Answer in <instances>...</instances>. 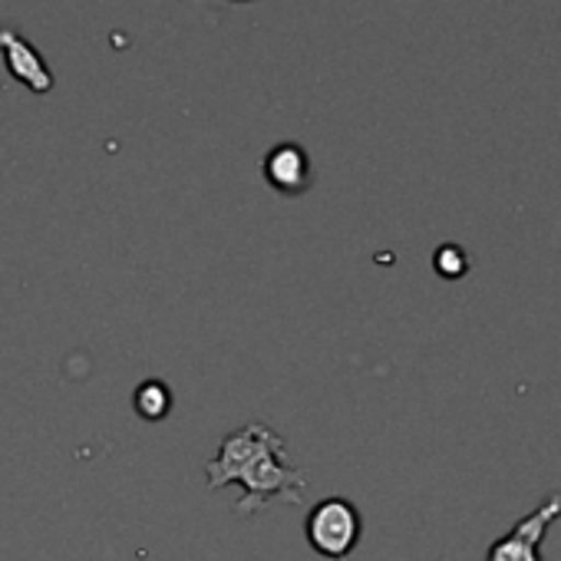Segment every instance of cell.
<instances>
[{
    "label": "cell",
    "instance_id": "obj_1",
    "mask_svg": "<svg viewBox=\"0 0 561 561\" xmlns=\"http://www.w3.org/2000/svg\"><path fill=\"white\" fill-rule=\"evenodd\" d=\"M208 489L244 485L238 515H251L271 499H301L308 489L305 469H295L285 456V439L261 423H248L238 433L225 436L215 459L205 466Z\"/></svg>",
    "mask_w": 561,
    "mask_h": 561
},
{
    "label": "cell",
    "instance_id": "obj_2",
    "mask_svg": "<svg viewBox=\"0 0 561 561\" xmlns=\"http://www.w3.org/2000/svg\"><path fill=\"white\" fill-rule=\"evenodd\" d=\"M305 531H308V541L318 554L341 561L357 548L360 531H364V518L351 499H324L321 505L311 508Z\"/></svg>",
    "mask_w": 561,
    "mask_h": 561
},
{
    "label": "cell",
    "instance_id": "obj_3",
    "mask_svg": "<svg viewBox=\"0 0 561 561\" xmlns=\"http://www.w3.org/2000/svg\"><path fill=\"white\" fill-rule=\"evenodd\" d=\"M558 518H561V492H551L538 502L531 515L515 522L505 538L489 545L485 561H541L538 545Z\"/></svg>",
    "mask_w": 561,
    "mask_h": 561
},
{
    "label": "cell",
    "instance_id": "obj_4",
    "mask_svg": "<svg viewBox=\"0 0 561 561\" xmlns=\"http://www.w3.org/2000/svg\"><path fill=\"white\" fill-rule=\"evenodd\" d=\"M264 179L280 192V195H301L311 185V162L301 146H277L264 156Z\"/></svg>",
    "mask_w": 561,
    "mask_h": 561
},
{
    "label": "cell",
    "instance_id": "obj_5",
    "mask_svg": "<svg viewBox=\"0 0 561 561\" xmlns=\"http://www.w3.org/2000/svg\"><path fill=\"white\" fill-rule=\"evenodd\" d=\"M0 50L8 54L11 73H14L21 83H27V87L37 90V93H47V90H50V73H47V67L41 64V57H37L21 37H14L11 31H4V34H0Z\"/></svg>",
    "mask_w": 561,
    "mask_h": 561
},
{
    "label": "cell",
    "instance_id": "obj_6",
    "mask_svg": "<svg viewBox=\"0 0 561 561\" xmlns=\"http://www.w3.org/2000/svg\"><path fill=\"white\" fill-rule=\"evenodd\" d=\"M133 407H136V413H139L142 420L156 423V420L169 416V410H172V393H169L165 383L149 380V383H142V387L133 393Z\"/></svg>",
    "mask_w": 561,
    "mask_h": 561
},
{
    "label": "cell",
    "instance_id": "obj_7",
    "mask_svg": "<svg viewBox=\"0 0 561 561\" xmlns=\"http://www.w3.org/2000/svg\"><path fill=\"white\" fill-rule=\"evenodd\" d=\"M433 264H436V271L443 274V277H462L466 271H469V254L459 248V244H443L439 251H436V257H433Z\"/></svg>",
    "mask_w": 561,
    "mask_h": 561
}]
</instances>
